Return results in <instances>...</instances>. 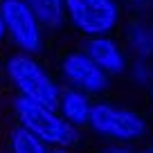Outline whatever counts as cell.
<instances>
[{"label":"cell","mask_w":153,"mask_h":153,"mask_svg":"<svg viewBox=\"0 0 153 153\" xmlns=\"http://www.w3.org/2000/svg\"><path fill=\"white\" fill-rule=\"evenodd\" d=\"M14 115H16L18 126H23L25 131L36 135V137L41 140V142H45L50 149H54V146L70 149L72 144L79 142V128L68 124L61 115H59L56 108H48V106L34 104V101L23 99V97L16 95Z\"/></svg>","instance_id":"cell-1"},{"label":"cell","mask_w":153,"mask_h":153,"mask_svg":"<svg viewBox=\"0 0 153 153\" xmlns=\"http://www.w3.org/2000/svg\"><path fill=\"white\" fill-rule=\"evenodd\" d=\"M5 74L9 83L14 86V90L18 92V97L29 99L34 104L48 106V108H56L61 88L52 79V74L32 54L18 52L9 56L5 63Z\"/></svg>","instance_id":"cell-2"},{"label":"cell","mask_w":153,"mask_h":153,"mask_svg":"<svg viewBox=\"0 0 153 153\" xmlns=\"http://www.w3.org/2000/svg\"><path fill=\"white\" fill-rule=\"evenodd\" d=\"M88 126L97 135L108 137L113 142H135L146 135V122L142 115L126 106L108 104V101L90 106Z\"/></svg>","instance_id":"cell-3"},{"label":"cell","mask_w":153,"mask_h":153,"mask_svg":"<svg viewBox=\"0 0 153 153\" xmlns=\"http://www.w3.org/2000/svg\"><path fill=\"white\" fill-rule=\"evenodd\" d=\"M65 20L83 36H108L120 23L117 0H63Z\"/></svg>","instance_id":"cell-4"},{"label":"cell","mask_w":153,"mask_h":153,"mask_svg":"<svg viewBox=\"0 0 153 153\" xmlns=\"http://www.w3.org/2000/svg\"><path fill=\"white\" fill-rule=\"evenodd\" d=\"M0 16L5 25V36H9L23 54L34 56L43 50V25L38 23L25 0H0Z\"/></svg>","instance_id":"cell-5"},{"label":"cell","mask_w":153,"mask_h":153,"mask_svg":"<svg viewBox=\"0 0 153 153\" xmlns=\"http://www.w3.org/2000/svg\"><path fill=\"white\" fill-rule=\"evenodd\" d=\"M61 74L70 88L81 90L86 95H99V92H104L108 88V81H110V76L92 59H88L83 50L65 54V59L61 63Z\"/></svg>","instance_id":"cell-6"},{"label":"cell","mask_w":153,"mask_h":153,"mask_svg":"<svg viewBox=\"0 0 153 153\" xmlns=\"http://www.w3.org/2000/svg\"><path fill=\"white\" fill-rule=\"evenodd\" d=\"M88 59L97 63L106 74H122L126 70V54L110 36H90L83 45Z\"/></svg>","instance_id":"cell-7"},{"label":"cell","mask_w":153,"mask_h":153,"mask_svg":"<svg viewBox=\"0 0 153 153\" xmlns=\"http://www.w3.org/2000/svg\"><path fill=\"white\" fill-rule=\"evenodd\" d=\"M90 97L81 90H74V88H65L61 90L56 101V110L68 124H72L74 128H81L88 124V117H90Z\"/></svg>","instance_id":"cell-8"},{"label":"cell","mask_w":153,"mask_h":153,"mask_svg":"<svg viewBox=\"0 0 153 153\" xmlns=\"http://www.w3.org/2000/svg\"><path fill=\"white\" fill-rule=\"evenodd\" d=\"M126 45L140 61L153 59V25L142 20L131 23L126 29Z\"/></svg>","instance_id":"cell-9"},{"label":"cell","mask_w":153,"mask_h":153,"mask_svg":"<svg viewBox=\"0 0 153 153\" xmlns=\"http://www.w3.org/2000/svg\"><path fill=\"white\" fill-rule=\"evenodd\" d=\"M27 7L34 11L43 29H61L65 23L63 0H25Z\"/></svg>","instance_id":"cell-10"},{"label":"cell","mask_w":153,"mask_h":153,"mask_svg":"<svg viewBox=\"0 0 153 153\" xmlns=\"http://www.w3.org/2000/svg\"><path fill=\"white\" fill-rule=\"evenodd\" d=\"M9 153H50V146L23 126H16L9 135Z\"/></svg>","instance_id":"cell-11"},{"label":"cell","mask_w":153,"mask_h":153,"mask_svg":"<svg viewBox=\"0 0 153 153\" xmlns=\"http://www.w3.org/2000/svg\"><path fill=\"white\" fill-rule=\"evenodd\" d=\"M151 70H149V65H146V61H135L133 63V79L137 83H146V81H151Z\"/></svg>","instance_id":"cell-12"},{"label":"cell","mask_w":153,"mask_h":153,"mask_svg":"<svg viewBox=\"0 0 153 153\" xmlns=\"http://www.w3.org/2000/svg\"><path fill=\"white\" fill-rule=\"evenodd\" d=\"M108 153H135V151H131V149L120 146V144H117V146H110V149H108Z\"/></svg>","instance_id":"cell-13"},{"label":"cell","mask_w":153,"mask_h":153,"mask_svg":"<svg viewBox=\"0 0 153 153\" xmlns=\"http://www.w3.org/2000/svg\"><path fill=\"white\" fill-rule=\"evenodd\" d=\"M50 153H72L70 149H63V146H54V149H50Z\"/></svg>","instance_id":"cell-14"},{"label":"cell","mask_w":153,"mask_h":153,"mask_svg":"<svg viewBox=\"0 0 153 153\" xmlns=\"http://www.w3.org/2000/svg\"><path fill=\"white\" fill-rule=\"evenodd\" d=\"M5 38V25H2V16H0V41Z\"/></svg>","instance_id":"cell-15"},{"label":"cell","mask_w":153,"mask_h":153,"mask_svg":"<svg viewBox=\"0 0 153 153\" xmlns=\"http://www.w3.org/2000/svg\"><path fill=\"white\" fill-rule=\"evenodd\" d=\"M151 106H153V76H151Z\"/></svg>","instance_id":"cell-16"},{"label":"cell","mask_w":153,"mask_h":153,"mask_svg":"<svg viewBox=\"0 0 153 153\" xmlns=\"http://www.w3.org/2000/svg\"><path fill=\"white\" fill-rule=\"evenodd\" d=\"M144 153H153V146H151V149H146V151H144Z\"/></svg>","instance_id":"cell-17"},{"label":"cell","mask_w":153,"mask_h":153,"mask_svg":"<svg viewBox=\"0 0 153 153\" xmlns=\"http://www.w3.org/2000/svg\"><path fill=\"white\" fill-rule=\"evenodd\" d=\"M0 70H2V68H0Z\"/></svg>","instance_id":"cell-18"},{"label":"cell","mask_w":153,"mask_h":153,"mask_svg":"<svg viewBox=\"0 0 153 153\" xmlns=\"http://www.w3.org/2000/svg\"><path fill=\"white\" fill-rule=\"evenodd\" d=\"M7 153H9V151H7Z\"/></svg>","instance_id":"cell-19"}]
</instances>
